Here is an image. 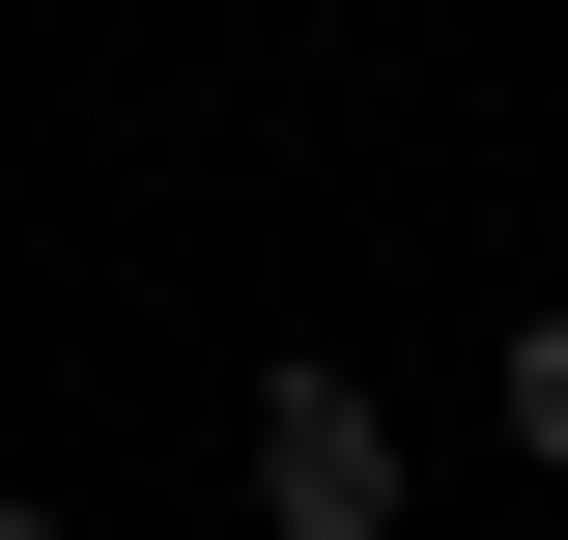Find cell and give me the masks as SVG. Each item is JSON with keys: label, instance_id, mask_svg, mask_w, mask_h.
I'll use <instances>...</instances> for the list:
<instances>
[{"label": "cell", "instance_id": "2", "mask_svg": "<svg viewBox=\"0 0 568 540\" xmlns=\"http://www.w3.org/2000/svg\"><path fill=\"white\" fill-rule=\"evenodd\" d=\"M484 427H511V456L568 483V313H511V341H484Z\"/></svg>", "mask_w": 568, "mask_h": 540}, {"label": "cell", "instance_id": "3", "mask_svg": "<svg viewBox=\"0 0 568 540\" xmlns=\"http://www.w3.org/2000/svg\"><path fill=\"white\" fill-rule=\"evenodd\" d=\"M0 540H58V512H0Z\"/></svg>", "mask_w": 568, "mask_h": 540}, {"label": "cell", "instance_id": "1", "mask_svg": "<svg viewBox=\"0 0 568 540\" xmlns=\"http://www.w3.org/2000/svg\"><path fill=\"white\" fill-rule=\"evenodd\" d=\"M256 512L284 540H398V399L369 370H256Z\"/></svg>", "mask_w": 568, "mask_h": 540}]
</instances>
